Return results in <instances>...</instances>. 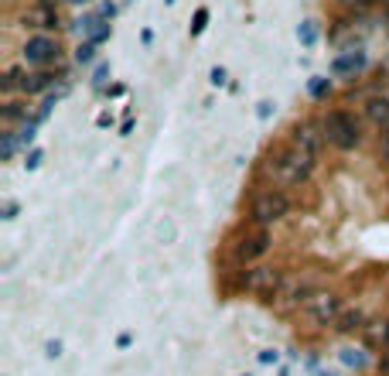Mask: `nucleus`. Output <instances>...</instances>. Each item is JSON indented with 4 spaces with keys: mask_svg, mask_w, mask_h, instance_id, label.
Masks as SVG:
<instances>
[{
    "mask_svg": "<svg viewBox=\"0 0 389 376\" xmlns=\"http://www.w3.org/2000/svg\"><path fill=\"white\" fill-rule=\"evenodd\" d=\"M379 158H383V161L389 164V130L383 134V140H379Z\"/></svg>",
    "mask_w": 389,
    "mask_h": 376,
    "instance_id": "c756f323",
    "label": "nucleus"
},
{
    "mask_svg": "<svg viewBox=\"0 0 389 376\" xmlns=\"http://www.w3.org/2000/svg\"><path fill=\"white\" fill-rule=\"evenodd\" d=\"M96 48H100V45H93V41H79L76 62L79 65H93V62H96Z\"/></svg>",
    "mask_w": 389,
    "mask_h": 376,
    "instance_id": "5701e85b",
    "label": "nucleus"
},
{
    "mask_svg": "<svg viewBox=\"0 0 389 376\" xmlns=\"http://www.w3.org/2000/svg\"><path fill=\"white\" fill-rule=\"evenodd\" d=\"M386 18H389V0H386Z\"/></svg>",
    "mask_w": 389,
    "mask_h": 376,
    "instance_id": "f704fd0d",
    "label": "nucleus"
},
{
    "mask_svg": "<svg viewBox=\"0 0 389 376\" xmlns=\"http://www.w3.org/2000/svg\"><path fill=\"white\" fill-rule=\"evenodd\" d=\"M379 376H389V349L379 356Z\"/></svg>",
    "mask_w": 389,
    "mask_h": 376,
    "instance_id": "7c9ffc66",
    "label": "nucleus"
},
{
    "mask_svg": "<svg viewBox=\"0 0 389 376\" xmlns=\"http://www.w3.org/2000/svg\"><path fill=\"white\" fill-rule=\"evenodd\" d=\"M0 113H4V123H7V127H14L18 120L25 123L27 116H31V109H27L25 100H14V96H11V100H4V109H0Z\"/></svg>",
    "mask_w": 389,
    "mask_h": 376,
    "instance_id": "f3484780",
    "label": "nucleus"
},
{
    "mask_svg": "<svg viewBox=\"0 0 389 376\" xmlns=\"http://www.w3.org/2000/svg\"><path fill=\"white\" fill-rule=\"evenodd\" d=\"M76 31L82 34V41H93V45H106L113 38V21L100 18V11H89L76 21Z\"/></svg>",
    "mask_w": 389,
    "mask_h": 376,
    "instance_id": "9d476101",
    "label": "nucleus"
},
{
    "mask_svg": "<svg viewBox=\"0 0 389 376\" xmlns=\"http://www.w3.org/2000/svg\"><path fill=\"white\" fill-rule=\"evenodd\" d=\"M345 11L352 14H362V11H372V7H386V0H338Z\"/></svg>",
    "mask_w": 389,
    "mask_h": 376,
    "instance_id": "412c9836",
    "label": "nucleus"
},
{
    "mask_svg": "<svg viewBox=\"0 0 389 376\" xmlns=\"http://www.w3.org/2000/svg\"><path fill=\"white\" fill-rule=\"evenodd\" d=\"M270 246H273V233H270L266 226H253V222H250V229H243V233L236 236L233 257L243 267H250V264H257L259 257L270 253Z\"/></svg>",
    "mask_w": 389,
    "mask_h": 376,
    "instance_id": "423d86ee",
    "label": "nucleus"
},
{
    "mask_svg": "<svg viewBox=\"0 0 389 376\" xmlns=\"http://www.w3.org/2000/svg\"><path fill=\"white\" fill-rule=\"evenodd\" d=\"M41 161H45V151H41V147H31L27 158H25V168L27 171H34V168H41Z\"/></svg>",
    "mask_w": 389,
    "mask_h": 376,
    "instance_id": "393cba45",
    "label": "nucleus"
},
{
    "mask_svg": "<svg viewBox=\"0 0 389 376\" xmlns=\"http://www.w3.org/2000/svg\"><path fill=\"white\" fill-rule=\"evenodd\" d=\"M21 79H25V69H21V65H11V69L0 76V93H4V100H11L14 93H21Z\"/></svg>",
    "mask_w": 389,
    "mask_h": 376,
    "instance_id": "a211bd4d",
    "label": "nucleus"
},
{
    "mask_svg": "<svg viewBox=\"0 0 389 376\" xmlns=\"http://www.w3.org/2000/svg\"><path fill=\"white\" fill-rule=\"evenodd\" d=\"M287 281V270L284 267H270V264H253L239 274V288L250 291V295H259V297H277V291L284 288Z\"/></svg>",
    "mask_w": 389,
    "mask_h": 376,
    "instance_id": "39448f33",
    "label": "nucleus"
},
{
    "mask_svg": "<svg viewBox=\"0 0 389 376\" xmlns=\"http://www.w3.org/2000/svg\"><path fill=\"white\" fill-rule=\"evenodd\" d=\"M14 215H18V206H14V202H7V206H4V219H14Z\"/></svg>",
    "mask_w": 389,
    "mask_h": 376,
    "instance_id": "473e14b6",
    "label": "nucleus"
},
{
    "mask_svg": "<svg viewBox=\"0 0 389 376\" xmlns=\"http://www.w3.org/2000/svg\"><path fill=\"white\" fill-rule=\"evenodd\" d=\"M21 55H25L27 69H55L62 62V45L52 34H31L25 41V48H21Z\"/></svg>",
    "mask_w": 389,
    "mask_h": 376,
    "instance_id": "0eeeda50",
    "label": "nucleus"
},
{
    "mask_svg": "<svg viewBox=\"0 0 389 376\" xmlns=\"http://www.w3.org/2000/svg\"><path fill=\"white\" fill-rule=\"evenodd\" d=\"M27 27H41V34H48L52 27H58V11H55L52 4L34 7V11L27 14Z\"/></svg>",
    "mask_w": 389,
    "mask_h": 376,
    "instance_id": "dca6fc26",
    "label": "nucleus"
},
{
    "mask_svg": "<svg viewBox=\"0 0 389 376\" xmlns=\"http://www.w3.org/2000/svg\"><path fill=\"white\" fill-rule=\"evenodd\" d=\"M18 147H21V144H18V130H11V127H7L4 137H0V158H4V161H11Z\"/></svg>",
    "mask_w": 389,
    "mask_h": 376,
    "instance_id": "aec40b11",
    "label": "nucleus"
},
{
    "mask_svg": "<svg viewBox=\"0 0 389 376\" xmlns=\"http://www.w3.org/2000/svg\"><path fill=\"white\" fill-rule=\"evenodd\" d=\"M62 79V72L55 76V69H31L21 79V93L25 96H41V93H52V86Z\"/></svg>",
    "mask_w": 389,
    "mask_h": 376,
    "instance_id": "ddd939ff",
    "label": "nucleus"
},
{
    "mask_svg": "<svg viewBox=\"0 0 389 376\" xmlns=\"http://www.w3.org/2000/svg\"><path fill=\"white\" fill-rule=\"evenodd\" d=\"M100 18H106V21L116 18V4H113V0H103V4H100Z\"/></svg>",
    "mask_w": 389,
    "mask_h": 376,
    "instance_id": "bb28decb",
    "label": "nucleus"
},
{
    "mask_svg": "<svg viewBox=\"0 0 389 376\" xmlns=\"http://www.w3.org/2000/svg\"><path fill=\"white\" fill-rule=\"evenodd\" d=\"M308 96H311V100H328V96H332V79L314 76V79L308 82Z\"/></svg>",
    "mask_w": 389,
    "mask_h": 376,
    "instance_id": "6ab92c4d",
    "label": "nucleus"
},
{
    "mask_svg": "<svg viewBox=\"0 0 389 376\" xmlns=\"http://www.w3.org/2000/svg\"><path fill=\"white\" fill-rule=\"evenodd\" d=\"M365 69H369V55L362 48H348V52L332 58V76L335 79H355V76H362Z\"/></svg>",
    "mask_w": 389,
    "mask_h": 376,
    "instance_id": "9b49d317",
    "label": "nucleus"
},
{
    "mask_svg": "<svg viewBox=\"0 0 389 376\" xmlns=\"http://www.w3.org/2000/svg\"><path fill=\"white\" fill-rule=\"evenodd\" d=\"M314 291H318V284H314L311 277L287 274L284 288H280V291H277V297H273V308H277L280 315H287V311H301V304H304Z\"/></svg>",
    "mask_w": 389,
    "mask_h": 376,
    "instance_id": "6e6552de",
    "label": "nucleus"
},
{
    "mask_svg": "<svg viewBox=\"0 0 389 376\" xmlns=\"http://www.w3.org/2000/svg\"><path fill=\"white\" fill-rule=\"evenodd\" d=\"M290 144L308 151L311 158H321L325 144H328V134H325V120H301L294 130H290Z\"/></svg>",
    "mask_w": 389,
    "mask_h": 376,
    "instance_id": "1a4fd4ad",
    "label": "nucleus"
},
{
    "mask_svg": "<svg viewBox=\"0 0 389 376\" xmlns=\"http://www.w3.org/2000/svg\"><path fill=\"white\" fill-rule=\"evenodd\" d=\"M365 322H369V315H365L362 308H341L335 328L341 332V335H352V332H362Z\"/></svg>",
    "mask_w": 389,
    "mask_h": 376,
    "instance_id": "2eb2a0df",
    "label": "nucleus"
},
{
    "mask_svg": "<svg viewBox=\"0 0 389 376\" xmlns=\"http://www.w3.org/2000/svg\"><path fill=\"white\" fill-rule=\"evenodd\" d=\"M325 134L328 144L338 151H355L362 144V120L352 109H332L325 113Z\"/></svg>",
    "mask_w": 389,
    "mask_h": 376,
    "instance_id": "20e7f679",
    "label": "nucleus"
},
{
    "mask_svg": "<svg viewBox=\"0 0 389 376\" xmlns=\"http://www.w3.org/2000/svg\"><path fill=\"white\" fill-rule=\"evenodd\" d=\"M106 79H109V65L100 62V65H96V72H93V86H96V89H103Z\"/></svg>",
    "mask_w": 389,
    "mask_h": 376,
    "instance_id": "a878e982",
    "label": "nucleus"
},
{
    "mask_svg": "<svg viewBox=\"0 0 389 376\" xmlns=\"http://www.w3.org/2000/svg\"><path fill=\"white\" fill-rule=\"evenodd\" d=\"M297 38H301L304 48H314V45H318V25H314V21H304V25L297 27Z\"/></svg>",
    "mask_w": 389,
    "mask_h": 376,
    "instance_id": "4be33fe9",
    "label": "nucleus"
},
{
    "mask_svg": "<svg viewBox=\"0 0 389 376\" xmlns=\"http://www.w3.org/2000/svg\"><path fill=\"white\" fill-rule=\"evenodd\" d=\"M365 116L372 127H379L383 134L389 130V96H369L365 100Z\"/></svg>",
    "mask_w": 389,
    "mask_h": 376,
    "instance_id": "4468645a",
    "label": "nucleus"
},
{
    "mask_svg": "<svg viewBox=\"0 0 389 376\" xmlns=\"http://www.w3.org/2000/svg\"><path fill=\"white\" fill-rule=\"evenodd\" d=\"M294 209V202H290V195H287V188H259L257 195L250 199V222L253 226H277L280 219H287Z\"/></svg>",
    "mask_w": 389,
    "mask_h": 376,
    "instance_id": "f03ea898",
    "label": "nucleus"
},
{
    "mask_svg": "<svg viewBox=\"0 0 389 376\" xmlns=\"http://www.w3.org/2000/svg\"><path fill=\"white\" fill-rule=\"evenodd\" d=\"M359 335H362V346H365V349L386 352L389 349V315H376V318H369Z\"/></svg>",
    "mask_w": 389,
    "mask_h": 376,
    "instance_id": "f8f14e48",
    "label": "nucleus"
},
{
    "mask_svg": "<svg viewBox=\"0 0 389 376\" xmlns=\"http://www.w3.org/2000/svg\"><path fill=\"white\" fill-rule=\"evenodd\" d=\"M341 295L338 291H328V288H318L304 304H301V322L308 325V328H314V332H321V328H328V325L338 322V315H341Z\"/></svg>",
    "mask_w": 389,
    "mask_h": 376,
    "instance_id": "7ed1b4c3",
    "label": "nucleus"
},
{
    "mask_svg": "<svg viewBox=\"0 0 389 376\" xmlns=\"http://www.w3.org/2000/svg\"><path fill=\"white\" fill-rule=\"evenodd\" d=\"M65 4H72V7H86V4H93V0H65Z\"/></svg>",
    "mask_w": 389,
    "mask_h": 376,
    "instance_id": "72a5a7b5",
    "label": "nucleus"
},
{
    "mask_svg": "<svg viewBox=\"0 0 389 376\" xmlns=\"http://www.w3.org/2000/svg\"><path fill=\"white\" fill-rule=\"evenodd\" d=\"M314 168H318V158H311L308 151H301V147H294V144L270 151V154H266V164H263V171L273 178V185L277 188L308 185L311 175H314Z\"/></svg>",
    "mask_w": 389,
    "mask_h": 376,
    "instance_id": "f257e3e1",
    "label": "nucleus"
},
{
    "mask_svg": "<svg viewBox=\"0 0 389 376\" xmlns=\"http://www.w3.org/2000/svg\"><path fill=\"white\" fill-rule=\"evenodd\" d=\"M341 359H345L348 366H362V363H365V356H362V352H355V349H345V356H341Z\"/></svg>",
    "mask_w": 389,
    "mask_h": 376,
    "instance_id": "cd10ccee",
    "label": "nucleus"
},
{
    "mask_svg": "<svg viewBox=\"0 0 389 376\" xmlns=\"http://www.w3.org/2000/svg\"><path fill=\"white\" fill-rule=\"evenodd\" d=\"M208 79H212V86H226V69H222V65H215V69L208 72Z\"/></svg>",
    "mask_w": 389,
    "mask_h": 376,
    "instance_id": "c85d7f7f",
    "label": "nucleus"
},
{
    "mask_svg": "<svg viewBox=\"0 0 389 376\" xmlns=\"http://www.w3.org/2000/svg\"><path fill=\"white\" fill-rule=\"evenodd\" d=\"M208 7H198L195 11V18H191V38H198V34H205V27H208Z\"/></svg>",
    "mask_w": 389,
    "mask_h": 376,
    "instance_id": "b1692460",
    "label": "nucleus"
},
{
    "mask_svg": "<svg viewBox=\"0 0 389 376\" xmlns=\"http://www.w3.org/2000/svg\"><path fill=\"white\" fill-rule=\"evenodd\" d=\"M270 113H273V103H259V109H257V116H259V120H266Z\"/></svg>",
    "mask_w": 389,
    "mask_h": 376,
    "instance_id": "2f4dec72",
    "label": "nucleus"
}]
</instances>
